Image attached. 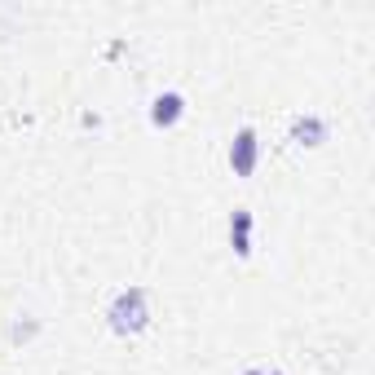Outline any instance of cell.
Segmentation results:
<instances>
[{
    "instance_id": "cell-1",
    "label": "cell",
    "mask_w": 375,
    "mask_h": 375,
    "mask_svg": "<svg viewBox=\"0 0 375 375\" xmlns=\"http://www.w3.org/2000/svg\"><path fill=\"white\" fill-rule=\"evenodd\" d=\"M234 168L239 172H252V159H256V137L252 133H239V146H234Z\"/></svg>"
},
{
    "instance_id": "cell-2",
    "label": "cell",
    "mask_w": 375,
    "mask_h": 375,
    "mask_svg": "<svg viewBox=\"0 0 375 375\" xmlns=\"http://www.w3.org/2000/svg\"><path fill=\"white\" fill-rule=\"evenodd\" d=\"M177 115H182V97H177V93H168V97L155 102V124H172Z\"/></svg>"
}]
</instances>
